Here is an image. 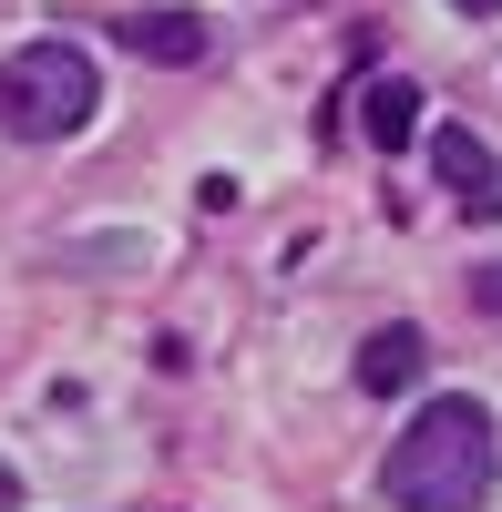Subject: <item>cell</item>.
I'll return each instance as SVG.
<instances>
[{"mask_svg":"<svg viewBox=\"0 0 502 512\" xmlns=\"http://www.w3.org/2000/svg\"><path fill=\"white\" fill-rule=\"evenodd\" d=\"M472 297H482V308H502V267H482V277H472Z\"/></svg>","mask_w":502,"mask_h":512,"instance_id":"52a82bcc","label":"cell"},{"mask_svg":"<svg viewBox=\"0 0 502 512\" xmlns=\"http://www.w3.org/2000/svg\"><path fill=\"white\" fill-rule=\"evenodd\" d=\"M0 512H21V472H11V461H0Z\"/></svg>","mask_w":502,"mask_h":512,"instance_id":"ba28073f","label":"cell"},{"mask_svg":"<svg viewBox=\"0 0 502 512\" xmlns=\"http://www.w3.org/2000/svg\"><path fill=\"white\" fill-rule=\"evenodd\" d=\"M103 113V72L82 41H21L0 62V134L11 144H72Z\"/></svg>","mask_w":502,"mask_h":512,"instance_id":"7a4b0ae2","label":"cell"},{"mask_svg":"<svg viewBox=\"0 0 502 512\" xmlns=\"http://www.w3.org/2000/svg\"><path fill=\"white\" fill-rule=\"evenodd\" d=\"M431 175L451 185V205H462L472 226H502V154L472 134V123H441L431 134Z\"/></svg>","mask_w":502,"mask_h":512,"instance_id":"3957f363","label":"cell"},{"mask_svg":"<svg viewBox=\"0 0 502 512\" xmlns=\"http://www.w3.org/2000/svg\"><path fill=\"white\" fill-rule=\"evenodd\" d=\"M451 11H472V21H492V11H502V0H451Z\"/></svg>","mask_w":502,"mask_h":512,"instance_id":"9c48e42d","label":"cell"},{"mask_svg":"<svg viewBox=\"0 0 502 512\" xmlns=\"http://www.w3.org/2000/svg\"><path fill=\"white\" fill-rule=\"evenodd\" d=\"M421 359H431L421 328H369V338H359V390L390 400V390H410V379H421Z\"/></svg>","mask_w":502,"mask_h":512,"instance_id":"277c9868","label":"cell"},{"mask_svg":"<svg viewBox=\"0 0 502 512\" xmlns=\"http://www.w3.org/2000/svg\"><path fill=\"white\" fill-rule=\"evenodd\" d=\"M123 52L134 62H205V21L195 11H134L123 21Z\"/></svg>","mask_w":502,"mask_h":512,"instance_id":"5b68a950","label":"cell"},{"mask_svg":"<svg viewBox=\"0 0 502 512\" xmlns=\"http://www.w3.org/2000/svg\"><path fill=\"white\" fill-rule=\"evenodd\" d=\"M492 482H502V431H492V410L462 400V390L421 400L410 431L390 441V461H380L390 512H482Z\"/></svg>","mask_w":502,"mask_h":512,"instance_id":"6da1fadb","label":"cell"},{"mask_svg":"<svg viewBox=\"0 0 502 512\" xmlns=\"http://www.w3.org/2000/svg\"><path fill=\"white\" fill-rule=\"evenodd\" d=\"M359 134L380 144V154H400L410 134H421V82H400V72H380V82H369V103H359Z\"/></svg>","mask_w":502,"mask_h":512,"instance_id":"8992f818","label":"cell"}]
</instances>
